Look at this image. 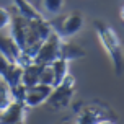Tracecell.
Segmentation results:
<instances>
[{"instance_id":"18","label":"cell","mask_w":124,"mask_h":124,"mask_svg":"<svg viewBox=\"0 0 124 124\" xmlns=\"http://www.w3.org/2000/svg\"><path fill=\"white\" fill-rule=\"evenodd\" d=\"M10 21H12V13H10V10H7L5 7H0V31L7 30L10 26Z\"/></svg>"},{"instance_id":"1","label":"cell","mask_w":124,"mask_h":124,"mask_svg":"<svg viewBox=\"0 0 124 124\" xmlns=\"http://www.w3.org/2000/svg\"><path fill=\"white\" fill-rule=\"evenodd\" d=\"M95 31H96V36H98L103 49L108 52V56L111 59L114 72L121 75V72H123V46H121V39H119L118 33L111 26L105 25L101 21H95Z\"/></svg>"},{"instance_id":"8","label":"cell","mask_w":124,"mask_h":124,"mask_svg":"<svg viewBox=\"0 0 124 124\" xmlns=\"http://www.w3.org/2000/svg\"><path fill=\"white\" fill-rule=\"evenodd\" d=\"M8 28H10V34L8 36L16 43V46L20 49L25 51L26 36H28V21L25 18H21L20 15H16V16H12V21H10Z\"/></svg>"},{"instance_id":"6","label":"cell","mask_w":124,"mask_h":124,"mask_svg":"<svg viewBox=\"0 0 124 124\" xmlns=\"http://www.w3.org/2000/svg\"><path fill=\"white\" fill-rule=\"evenodd\" d=\"M51 92H52V87L51 85H44V83H36L33 87H28L25 92V103L28 108H36V106L44 105L47 98H49Z\"/></svg>"},{"instance_id":"17","label":"cell","mask_w":124,"mask_h":124,"mask_svg":"<svg viewBox=\"0 0 124 124\" xmlns=\"http://www.w3.org/2000/svg\"><path fill=\"white\" fill-rule=\"evenodd\" d=\"M39 83L54 87V72H52L49 64H44L43 70H41V77H39Z\"/></svg>"},{"instance_id":"10","label":"cell","mask_w":124,"mask_h":124,"mask_svg":"<svg viewBox=\"0 0 124 124\" xmlns=\"http://www.w3.org/2000/svg\"><path fill=\"white\" fill-rule=\"evenodd\" d=\"M13 3L18 10V15L21 18H25L28 23H36V21H46L44 15L38 8L31 5L28 0H13Z\"/></svg>"},{"instance_id":"11","label":"cell","mask_w":124,"mask_h":124,"mask_svg":"<svg viewBox=\"0 0 124 124\" xmlns=\"http://www.w3.org/2000/svg\"><path fill=\"white\" fill-rule=\"evenodd\" d=\"M43 67H44V64H38V62H30V64L23 65V70H21V83L26 88L39 83V77H41Z\"/></svg>"},{"instance_id":"16","label":"cell","mask_w":124,"mask_h":124,"mask_svg":"<svg viewBox=\"0 0 124 124\" xmlns=\"http://www.w3.org/2000/svg\"><path fill=\"white\" fill-rule=\"evenodd\" d=\"M12 101V93H10V87L2 77H0V111L5 108L8 103Z\"/></svg>"},{"instance_id":"9","label":"cell","mask_w":124,"mask_h":124,"mask_svg":"<svg viewBox=\"0 0 124 124\" xmlns=\"http://www.w3.org/2000/svg\"><path fill=\"white\" fill-rule=\"evenodd\" d=\"M0 54L5 57L8 62L20 64L23 51L16 46V43L10 36H0Z\"/></svg>"},{"instance_id":"12","label":"cell","mask_w":124,"mask_h":124,"mask_svg":"<svg viewBox=\"0 0 124 124\" xmlns=\"http://www.w3.org/2000/svg\"><path fill=\"white\" fill-rule=\"evenodd\" d=\"M51 69H52V72H54V87L59 85L62 80H64V77L69 74V61L67 59H64V57H57L54 61L49 64Z\"/></svg>"},{"instance_id":"14","label":"cell","mask_w":124,"mask_h":124,"mask_svg":"<svg viewBox=\"0 0 124 124\" xmlns=\"http://www.w3.org/2000/svg\"><path fill=\"white\" fill-rule=\"evenodd\" d=\"M83 54H85V52H83L82 49H77V47L72 46V44H67L65 39H64L62 47H61V57L67 59V61H72V59H78V57L83 56Z\"/></svg>"},{"instance_id":"5","label":"cell","mask_w":124,"mask_h":124,"mask_svg":"<svg viewBox=\"0 0 124 124\" xmlns=\"http://www.w3.org/2000/svg\"><path fill=\"white\" fill-rule=\"evenodd\" d=\"M26 111L28 106L23 101L12 100L8 105L0 111V123L3 124H18L26 121Z\"/></svg>"},{"instance_id":"3","label":"cell","mask_w":124,"mask_h":124,"mask_svg":"<svg viewBox=\"0 0 124 124\" xmlns=\"http://www.w3.org/2000/svg\"><path fill=\"white\" fill-rule=\"evenodd\" d=\"M64 43V38L57 33V30L49 31V34L43 39V43L39 44L36 54L33 56V62L38 64H51V62L61 57V47Z\"/></svg>"},{"instance_id":"2","label":"cell","mask_w":124,"mask_h":124,"mask_svg":"<svg viewBox=\"0 0 124 124\" xmlns=\"http://www.w3.org/2000/svg\"><path fill=\"white\" fill-rule=\"evenodd\" d=\"M74 93H75V78L69 72L59 85L52 87V92H51L46 103H49L51 108H54L56 111H62L72 103Z\"/></svg>"},{"instance_id":"19","label":"cell","mask_w":124,"mask_h":124,"mask_svg":"<svg viewBox=\"0 0 124 124\" xmlns=\"http://www.w3.org/2000/svg\"><path fill=\"white\" fill-rule=\"evenodd\" d=\"M10 64H13V62H8L5 57L0 54V77H2V78H3V77H5V74L8 72V67H10Z\"/></svg>"},{"instance_id":"13","label":"cell","mask_w":124,"mask_h":124,"mask_svg":"<svg viewBox=\"0 0 124 124\" xmlns=\"http://www.w3.org/2000/svg\"><path fill=\"white\" fill-rule=\"evenodd\" d=\"M21 70H23V67L20 64H10L8 72L3 77V80L8 83V87H15V85L21 83Z\"/></svg>"},{"instance_id":"7","label":"cell","mask_w":124,"mask_h":124,"mask_svg":"<svg viewBox=\"0 0 124 124\" xmlns=\"http://www.w3.org/2000/svg\"><path fill=\"white\" fill-rule=\"evenodd\" d=\"M83 25H85L83 15H82L80 12H72L64 18L61 31H57V33H59L64 39H67V38H72V36H75L77 33H80Z\"/></svg>"},{"instance_id":"15","label":"cell","mask_w":124,"mask_h":124,"mask_svg":"<svg viewBox=\"0 0 124 124\" xmlns=\"http://www.w3.org/2000/svg\"><path fill=\"white\" fill-rule=\"evenodd\" d=\"M43 10L49 15H59L64 8V0H41Z\"/></svg>"},{"instance_id":"4","label":"cell","mask_w":124,"mask_h":124,"mask_svg":"<svg viewBox=\"0 0 124 124\" xmlns=\"http://www.w3.org/2000/svg\"><path fill=\"white\" fill-rule=\"evenodd\" d=\"M116 116H113L109 109L100 105H88L78 111L75 116V123L78 124H98V123H113L116 121Z\"/></svg>"}]
</instances>
